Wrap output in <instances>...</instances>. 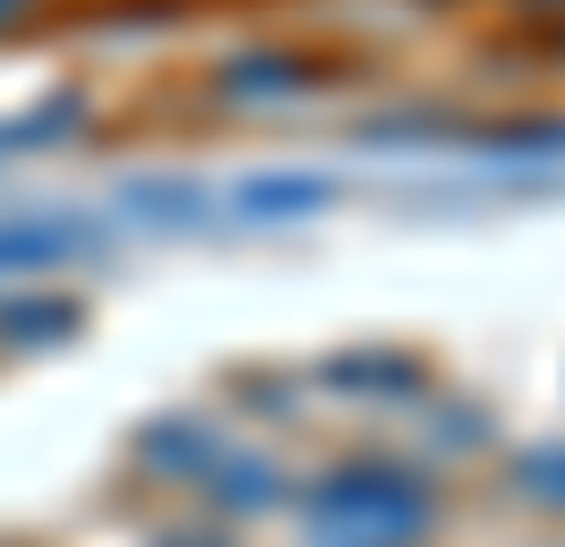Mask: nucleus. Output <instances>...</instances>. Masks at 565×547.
Masks as SVG:
<instances>
[{"label":"nucleus","instance_id":"obj_6","mask_svg":"<svg viewBox=\"0 0 565 547\" xmlns=\"http://www.w3.org/2000/svg\"><path fill=\"white\" fill-rule=\"evenodd\" d=\"M120 205L146 214V223H163V232H180V223H206L214 214V189H198V180H129Z\"/></svg>","mask_w":565,"mask_h":547},{"label":"nucleus","instance_id":"obj_2","mask_svg":"<svg viewBox=\"0 0 565 547\" xmlns=\"http://www.w3.org/2000/svg\"><path fill=\"white\" fill-rule=\"evenodd\" d=\"M95 248H104V223H86V214H9L0 223V274H52Z\"/></svg>","mask_w":565,"mask_h":547},{"label":"nucleus","instance_id":"obj_9","mask_svg":"<svg viewBox=\"0 0 565 547\" xmlns=\"http://www.w3.org/2000/svg\"><path fill=\"white\" fill-rule=\"evenodd\" d=\"M334 385H360V394H377V385H394V394H420V360H334Z\"/></svg>","mask_w":565,"mask_h":547},{"label":"nucleus","instance_id":"obj_5","mask_svg":"<svg viewBox=\"0 0 565 547\" xmlns=\"http://www.w3.org/2000/svg\"><path fill=\"white\" fill-rule=\"evenodd\" d=\"M138 453H146V462H163L172 479H206L214 462L232 453V444L214 437L206 419H189V410H180V419H154V428H146V437H138Z\"/></svg>","mask_w":565,"mask_h":547},{"label":"nucleus","instance_id":"obj_1","mask_svg":"<svg viewBox=\"0 0 565 547\" xmlns=\"http://www.w3.org/2000/svg\"><path fill=\"white\" fill-rule=\"evenodd\" d=\"M428 487L403 471H334L309 487V522H318L334 547H394L428 530Z\"/></svg>","mask_w":565,"mask_h":547},{"label":"nucleus","instance_id":"obj_4","mask_svg":"<svg viewBox=\"0 0 565 547\" xmlns=\"http://www.w3.org/2000/svg\"><path fill=\"white\" fill-rule=\"evenodd\" d=\"M309 86H318V68L291 61V52H248V61H232L214 77L223 103H282V95H309Z\"/></svg>","mask_w":565,"mask_h":547},{"label":"nucleus","instance_id":"obj_8","mask_svg":"<svg viewBox=\"0 0 565 547\" xmlns=\"http://www.w3.org/2000/svg\"><path fill=\"white\" fill-rule=\"evenodd\" d=\"M86 129V95H52L18 120H0V154H35V146H61V137Z\"/></svg>","mask_w":565,"mask_h":547},{"label":"nucleus","instance_id":"obj_11","mask_svg":"<svg viewBox=\"0 0 565 547\" xmlns=\"http://www.w3.org/2000/svg\"><path fill=\"white\" fill-rule=\"evenodd\" d=\"M26 9H35V0H0V26H9V18H26Z\"/></svg>","mask_w":565,"mask_h":547},{"label":"nucleus","instance_id":"obj_10","mask_svg":"<svg viewBox=\"0 0 565 547\" xmlns=\"http://www.w3.org/2000/svg\"><path fill=\"white\" fill-rule=\"evenodd\" d=\"M514 479H523V496H540V505L565 513V444H531V453H514Z\"/></svg>","mask_w":565,"mask_h":547},{"label":"nucleus","instance_id":"obj_3","mask_svg":"<svg viewBox=\"0 0 565 547\" xmlns=\"http://www.w3.org/2000/svg\"><path fill=\"white\" fill-rule=\"evenodd\" d=\"M334 197H343L334 171H257V180L232 189V205H241L248 223H300V214H326Z\"/></svg>","mask_w":565,"mask_h":547},{"label":"nucleus","instance_id":"obj_7","mask_svg":"<svg viewBox=\"0 0 565 547\" xmlns=\"http://www.w3.org/2000/svg\"><path fill=\"white\" fill-rule=\"evenodd\" d=\"M86 325L77 300H0V342H26V351H52Z\"/></svg>","mask_w":565,"mask_h":547}]
</instances>
